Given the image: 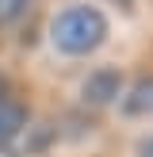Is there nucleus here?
<instances>
[{
  "instance_id": "0eeeda50",
  "label": "nucleus",
  "mask_w": 153,
  "mask_h": 157,
  "mask_svg": "<svg viewBox=\"0 0 153 157\" xmlns=\"http://www.w3.org/2000/svg\"><path fill=\"white\" fill-rule=\"evenodd\" d=\"M12 84H15V81H12V77L4 73V69H0V100H8V96H15V88H12Z\"/></svg>"
},
{
  "instance_id": "6e6552de",
  "label": "nucleus",
  "mask_w": 153,
  "mask_h": 157,
  "mask_svg": "<svg viewBox=\"0 0 153 157\" xmlns=\"http://www.w3.org/2000/svg\"><path fill=\"white\" fill-rule=\"evenodd\" d=\"M107 4H111L115 12H134V4H138V0H107Z\"/></svg>"
},
{
  "instance_id": "423d86ee",
  "label": "nucleus",
  "mask_w": 153,
  "mask_h": 157,
  "mask_svg": "<svg viewBox=\"0 0 153 157\" xmlns=\"http://www.w3.org/2000/svg\"><path fill=\"white\" fill-rule=\"evenodd\" d=\"M134 153H138V157H153V134H145V138H138V146H134Z\"/></svg>"
},
{
  "instance_id": "f257e3e1",
  "label": "nucleus",
  "mask_w": 153,
  "mask_h": 157,
  "mask_svg": "<svg viewBox=\"0 0 153 157\" xmlns=\"http://www.w3.org/2000/svg\"><path fill=\"white\" fill-rule=\"evenodd\" d=\"M46 38H50L54 54L65 58V61L92 58L111 38V15L99 4H92V0H69V4H61L50 15Z\"/></svg>"
},
{
  "instance_id": "7ed1b4c3",
  "label": "nucleus",
  "mask_w": 153,
  "mask_h": 157,
  "mask_svg": "<svg viewBox=\"0 0 153 157\" xmlns=\"http://www.w3.org/2000/svg\"><path fill=\"white\" fill-rule=\"evenodd\" d=\"M119 119L138 123V119H153V73H142L134 81H126L119 96Z\"/></svg>"
},
{
  "instance_id": "20e7f679",
  "label": "nucleus",
  "mask_w": 153,
  "mask_h": 157,
  "mask_svg": "<svg viewBox=\"0 0 153 157\" xmlns=\"http://www.w3.org/2000/svg\"><path fill=\"white\" fill-rule=\"evenodd\" d=\"M31 127V107L23 104L19 96L0 100V150H12L23 138V130Z\"/></svg>"
},
{
  "instance_id": "39448f33",
  "label": "nucleus",
  "mask_w": 153,
  "mask_h": 157,
  "mask_svg": "<svg viewBox=\"0 0 153 157\" xmlns=\"http://www.w3.org/2000/svg\"><path fill=\"white\" fill-rule=\"evenodd\" d=\"M31 4H35V0H0V31H15L27 19Z\"/></svg>"
},
{
  "instance_id": "f03ea898",
  "label": "nucleus",
  "mask_w": 153,
  "mask_h": 157,
  "mask_svg": "<svg viewBox=\"0 0 153 157\" xmlns=\"http://www.w3.org/2000/svg\"><path fill=\"white\" fill-rule=\"evenodd\" d=\"M122 88H126V73H122L115 61H103V65L88 69L80 81V104L92 107V111H103V107L119 104Z\"/></svg>"
}]
</instances>
